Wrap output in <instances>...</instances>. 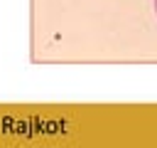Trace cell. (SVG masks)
I'll return each instance as SVG.
<instances>
[{"instance_id":"obj_1","label":"cell","mask_w":157,"mask_h":148,"mask_svg":"<svg viewBox=\"0 0 157 148\" xmlns=\"http://www.w3.org/2000/svg\"><path fill=\"white\" fill-rule=\"evenodd\" d=\"M155 10H157V0H155Z\"/></svg>"}]
</instances>
